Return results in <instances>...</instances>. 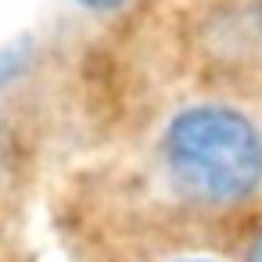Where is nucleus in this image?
I'll return each mask as SVG.
<instances>
[{
    "label": "nucleus",
    "mask_w": 262,
    "mask_h": 262,
    "mask_svg": "<svg viewBox=\"0 0 262 262\" xmlns=\"http://www.w3.org/2000/svg\"><path fill=\"white\" fill-rule=\"evenodd\" d=\"M248 262H262V230L255 233V241H251V248H248Z\"/></svg>",
    "instance_id": "7ed1b4c3"
},
{
    "label": "nucleus",
    "mask_w": 262,
    "mask_h": 262,
    "mask_svg": "<svg viewBox=\"0 0 262 262\" xmlns=\"http://www.w3.org/2000/svg\"><path fill=\"white\" fill-rule=\"evenodd\" d=\"M169 180L198 205H233L262 183V133L226 104L180 112L162 140Z\"/></svg>",
    "instance_id": "f257e3e1"
},
{
    "label": "nucleus",
    "mask_w": 262,
    "mask_h": 262,
    "mask_svg": "<svg viewBox=\"0 0 262 262\" xmlns=\"http://www.w3.org/2000/svg\"><path fill=\"white\" fill-rule=\"evenodd\" d=\"M194 262H198V258H194Z\"/></svg>",
    "instance_id": "20e7f679"
},
{
    "label": "nucleus",
    "mask_w": 262,
    "mask_h": 262,
    "mask_svg": "<svg viewBox=\"0 0 262 262\" xmlns=\"http://www.w3.org/2000/svg\"><path fill=\"white\" fill-rule=\"evenodd\" d=\"M83 8H90V11H119V8H126L129 0H79Z\"/></svg>",
    "instance_id": "f03ea898"
}]
</instances>
